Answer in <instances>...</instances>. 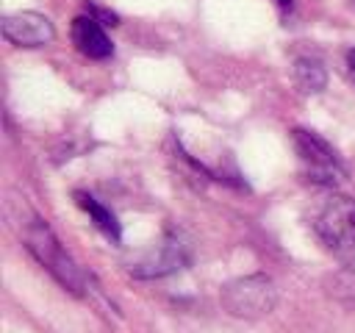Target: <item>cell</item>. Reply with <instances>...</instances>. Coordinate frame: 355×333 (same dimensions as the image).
I'll use <instances>...</instances> for the list:
<instances>
[{
	"instance_id": "cell-1",
	"label": "cell",
	"mask_w": 355,
	"mask_h": 333,
	"mask_svg": "<svg viewBox=\"0 0 355 333\" xmlns=\"http://www.w3.org/2000/svg\"><path fill=\"white\" fill-rule=\"evenodd\" d=\"M313 230L322 244L344 264L355 266V200L333 194L316 214Z\"/></svg>"
},
{
	"instance_id": "cell-2",
	"label": "cell",
	"mask_w": 355,
	"mask_h": 333,
	"mask_svg": "<svg viewBox=\"0 0 355 333\" xmlns=\"http://www.w3.org/2000/svg\"><path fill=\"white\" fill-rule=\"evenodd\" d=\"M25 244H28V250L36 255V261H39L64 289L80 294V289H83V275H80V269L72 264V258L64 253V247L58 244V239L53 236V230H50L44 222L36 219V222L25 230Z\"/></svg>"
},
{
	"instance_id": "cell-3",
	"label": "cell",
	"mask_w": 355,
	"mask_h": 333,
	"mask_svg": "<svg viewBox=\"0 0 355 333\" xmlns=\"http://www.w3.org/2000/svg\"><path fill=\"white\" fill-rule=\"evenodd\" d=\"M222 302L230 314L252 319V316H263L275 308L277 291L266 275H250V278H239V280L227 283L222 289Z\"/></svg>"
},
{
	"instance_id": "cell-4",
	"label": "cell",
	"mask_w": 355,
	"mask_h": 333,
	"mask_svg": "<svg viewBox=\"0 0 355 333\" xmlns=\"http://www.w3.org/2000/svg\"><path fill=\"white\" fill-rule=\"evenodd\" d=\"M291 139H294V150L305 166V175L313 180V183H324V186H333L344 178V169H341V161L336 155V150L319 139L313 130H302V128H294L291 130Z\"/></svg>"
},
{
	"instance_id": "cell-5",
	"label": "cell",
	"mask_w": 355,
	"mask_h": 333,
	"mask_svg": "<svg viewBox=\"0 0 355 333\" xmlns=\"http://www.w3.org/2000/svg\"><path fill=\"white\" fill-rule=\"evenodd\" d=\"M3 36H6V42L17 44V47H42L55 39V28L44 14L19 11V14H8L3 19Z\"/></svg>"
},
{
	"instance_id": "cell-6",
	"label": "cell",
	"mask_w": 355,
	"mask_h": 333,
	"mask_svg": "<svg viewBox=\"0 0 355 333\" xmlns=\"http://www.w3.org/2000/svg\"><path fill=\"white\" fill-rule=\"evenodd\" d=\"M72 42L89 58H108L114 53V44L105 36L103 22L94 17H86V14L72 19Z\"/></svg>"
},
{
	"instance_id": "cell-7",
	"label": "cell",
	"mask_w": 355,
	"mask_h": 333,
	"mask_svg": "<svg viewBox=\"0 0 355 333\" xmlns=\"http://www.w3.org/2000/svg\"><path fill=\"white\" fill-rule=\"evenodd\" d=\"M186 258H183V244H178L175 239H169L166 244H161V253L153 258V261H147V264H139L136 269H133V275L136 278H155V275H166V272H172V269H180V264H183Z\"/></svg>"
},
{
	"instance_id": "cell-8",
	"label": "cell",
	"mask_w": 355,
	"mask_h": 333,
	"mask_svg": "<svg viewBox=\"0 0 355 333\" xmlns=\"http://www.w3.org/2000/svg\"><path fill=\"white\" fill-rule=\"evenodd\" d=\"M75 200H78V205L92 216V222L97 225V230H100V233H105L114 244L122 239V228H119L116 216H114L103 203H97V200H94L92 194H86V191H78V194H75Z\"/></svg>"
},
{
	"instance_id": "cell-9",
	"label": "cell",
	"mask_w": 355,
	"mask_h": 333,
	"mask_svg": "<svg viewBox=\"0 0 355 333\" xmlns=\"http://www.w3.org/2000/svg\"><path fill=\"white\" fill-rule=\"evenodd\" d=\"M294 80H297L300 92L316 94V92L324 89L327 72H324L322 61H316V58H297V64H294Z\"/></svg>"
},
{
	"instance_id": "cell-10",
	"label": "cell",
	"mask_w": 355,
	"mask_h": 333,
	"mask_svg": "<svg viewBox=\"0 0 355 333\" xmlns=\"http://www.w3.org/2000/svg\"><path fill=\"white\" fill-rule=\"evenodd\" d=\"M347 67H349V78L355 80V50L349 53V58H347Z\"/></svg>"
},
{
	"instance_id": "cell-11",
	"label": "cell",
	"mask_w": 355,
	"mask_h": 333,
	"mask_svg": "<svg viewBox=\"0 0 355 333\" xmlns=\"http://www.w3.org/2000/svg\"><path fill=\"white\" fill-rule=\"evenodd\" d=\"M275 3H277L283 11H288V8H291V0H275Z\"/></svg>"
}]
</instances>
